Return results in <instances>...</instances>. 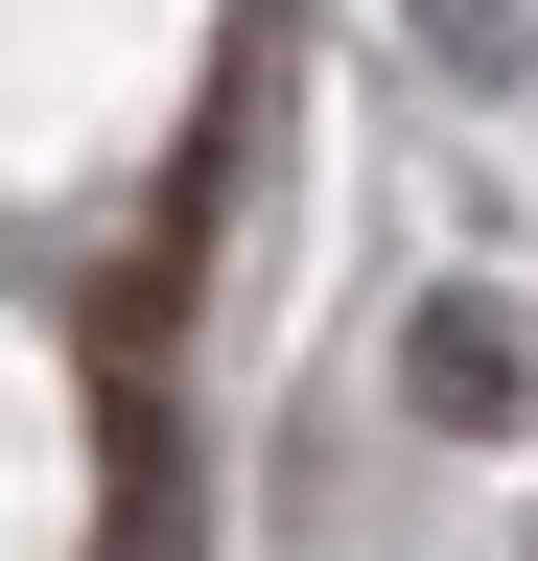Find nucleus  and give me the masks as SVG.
<instances>
[{
  "mask_svg": "<svg viewBox=\"0 0 538 561\" xmlns=\"http://www.w3.org/2000/svg\"><path fill=\"white\" fill-rule=\"evenodd\" d=\"M398 398H422V421H445V445H492V421L538 398V351H515L492 305H422V328H398Z\"/></svg>",
  "mask_w": 538,
  "mask_h": 561,
  "instance_id": "nucleus-1",
  "label": "nucleus"
}]
</instances>
